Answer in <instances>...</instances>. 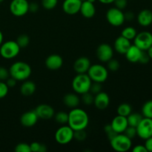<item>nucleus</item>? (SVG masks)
<instances>
[{"label":"nucleus","mask_w":152,"mask_h":152,"mask_svg":"<svg viewBox=\"0 0 152 152\" xmlns=\"http://www.w3.org/2000/svg\"><path fill=\"white\" fill-rule=\"evenodd\" d=\"M120 62L117 59H114L112 58L108 62H107V69L111 71H113V72L118 71L120 69Z\"/></svg>","instance_id":"35"},{"label":"nucleus","mask_w":152,"mask_h":152,"mask_svg":"<svg viewBox=\"0 0 152 152\" xmlns=\"http://www.w3.org/2000/svg\"><path fill=\"white\" fill-rule=\"evenodd\" d=\"M87 74L92 82L103 83L108 77V70L100 64H94L91 65Z\"/></svg>","instance_id":"5"},{"label":"nucleus","mask_w":152,"mask_h":152,"mask_svg":"<svg viewBox=\"0 0 152 152\" xmlns=\"http://www.w3.org/2000/svg\"><path fill=\"white\" fill-rule=\"evenodd\" d=\"M3 39H4V36H3L2 32L0 31V46L3 43Z\"/></svg>","instance_id":"52"},{"label":"nucleus","mask_w":152,"mask_h":152,"mask_svg":"<svg viewBox=\"0 0 152 152\" xmlns=\"http://www.w3.org/2000/svg\"><path fill=\"white\" fill-rule=\"evenodd\" d=\"M10 77L9 69H7L5 67L0 66V81H6Z\"/></svg>","instance_id":"42"},{"label":"nucleus","mask_w":152,"mask_h":152,"mask_svg":"<svg viewBox=\"0 0 152 152\" xmlns=\"http://www.w3.org/2000/svg\"><path fill=\"white\" fill-rule=\"evenodd\" d=\"M31 152H45L47 151V146L45 144L38 142H34L30 144Z\"/></svg>","instance_id":"33"},{"label":"nucleus","mask_w":152,"mask_h":152,"mask_svg":"<svg viewBox=\"0 0 152 152\" xmlns=\"http://www.w3.org/2000/svg\"><path fill=\"white\" fill-rule=\"evenodd\" d=\"M90 59L86 56H80L74 63V70L77 74H87L91 67Z\"/></svg>","instance_id":"17"},{"label":"nucleus","mask_w":152,"mask_h":152,"mask_svg":"<svg viewBox=\"0 0 152 152\" xmlns=\"http://www.w3.org/2000/svg\"><path fill=\"white\" fill-rule=\"evenodd\" d=\"M142 115L145 118L152 119V100L147 101L142 107Z\"/></svg>","instance_id":"30"},{"label":"nucleus","mask_w":152,"mask_h":152,"mask_svg":"<svg viewBox=\"0 0 152 152\" xmlns=\"http://www.w3.org/2000/svg\"><path fill=\"white\" fill-rule=\"evenodd\" d=\"M45 66L50 71H57L63 65V59L59 54H50L46 58Z\"/></svg>","instance_id":"16"},{"label":"nucleus","mask_w":152,"mask_h":152,"mask_svg":"<svg viewBox=\"0 0 152 152\" xmlns=\"http://www.w3.org/2000/svg\"><path fill=\"white\" fill-rule=\"evenodd\" d=\"M111 126L114 130V132H117V134L123 133L126 128L129 126L127 117L120 115L116 116L111 121Z\"/></svg>","instance_id":"19"},{"label":"nucleus","mask_w":152,"mask_h":152,"mask_svg":"<svg viewBox=\"0 0 152 152\" xmlns=\"http://www.w3.org/2000/svg\"><path fill=\"white\" fill-rule=\"evenodd\" d=\"M132 45L130 40L125 37L120 36L115 39L114 43V49L120 54H124L126 53L129 48Z\"/></svg>","instance_id":"20"},{"label":"nucleus","mask_w":152,"mask_h":152,"mask_svg":"<svg viewBox=\"0 0 152 152\" xmlns=\"http://www.w3.org/2000/svg\"><path fill=\"white\" fill-rule=\"evenodd\" d=\"M89 91L94 95L97 94L100 91H102V83H96V82H92Z\"/></svg>","instance_id":"37"},{"label":"nucleus","mask_w":152,"mask_h":152,"mask_svg":"<svg viewBox=\"0 0 152 152\" xmlns=\"http://www.w3.org/2000/svg\"><path fill=\"white\" fill-rule=\"evenodd\" d=\"M80 13L83 17L86 19H91L95 16V13H96V7H95L94 4L88 1H83Z\"/></svg>","instance_id":"21"},{"label":"nucleus","mask_w":152,"mask_h":152,"mask_svg":"<svg viewBox=\"0 0 152 152\" xmlns=\"http://www.w3.org/2000/svg\"><path fill=\"white\" fill-rule=\"evenodd\" d=\"M97 59L102 62H107L114 56V49L108 43H102L97 47L96 50Z\"/></svg>","instance_id":"12"},{"label":"nucleus","mask_w":152,"mask_h":152,"mask_svg":"<svg viewBox=\"0 0 152 152\" xmlns=\"http://www.w3.org/2000/svg\"><path fill=\"white\" fill-rule=\"evenodd\" d=\"M104 131H105V134H107V137H108V140H109V141L111 140H112L113 138L114 137L116 136V135L117 134V133L116 132H114V129H112V127H111V124H108V125H106V126L104 127Z\"/></svg>","instance_id":"41"},{"label":"nucleus","mask_w":152,"mask_h":152,"mask_svg":"<svg viewBox=\"0 0 152 152\" xmlns=\"http://www.w3.org/2000/svg\"><path fill=\"white\" fill-rule=\"evenodd\" d=\"M20 47L16 41L10 40L3 42L0 46V55L6 59H12L16 57L20 52Z\"/></svg>","instance_id":"6"},{"label":"nucleus","mask_w":152,"mask_h":152,"mask_svg":"<svg viewBox=\"0 0 152 152\" xmlns=\"http://www.w3.org/2000/svg\"><path fill=\"white\" fill-rule=\"evenodd\" d=\"M55 121L60 125H67L68 122V114L64 111H59L53 116Z\"/></svg>","instance_id":"29"},{"label":"nucleus","mask_w":152,"mask_h":152,"mask_svg":"<svg viewBox=\"0 0 152 152\" xmlns=\"http://www.w3.org/2000/svg\"><path fill=\"white\" fill-rule=\"evenodd\" d=\"M124 16L126 21H132L135 17L134 13L132 11H128L126 13H124Z\"/></svg>","instance_id":"49"},{"label":"nucleus","mask_w":152,"mask_h":152,"mask_svg":"<svg viewBox=\"0 0 152 152\" xmlns=\"http://www.w3.org/2000/svg\"><path fill=\"white\" fill-rule=\"evenodd\" d=\"M81 4V0H65L62 3V10L66 14L75 15L80 12Z\"/></svg>","instance_id":"14"},{"label":"nucleus","mask_w":152,"mask_h":152,"mask_svg":"<svg viewBox=\"0 0 152 152\" xmlns=\"http://www.w3.org/2000/svg\"><path fill=\"white\" fill-rule=\"evenodd\" d=\"M74 131L68 124L62 125L55 132V140L60 145H66L74 140Z\"/></svg>","instance_id":"7"},{"label":"nucleus","mask_w":152,"mask_h":152,"mask_svg":"<svg viewBox=\"0 0 152 152\" xmlns=\"http://www.w3.org/2000/svg\"><path fill=\"white\" fill-rule=\"evenodd\" d=\"M86 138H87V133L86 132V129L74 131V139H75L78 142L85 141L86 140Z\"/></svg>","instance_id":"36"},{"label":"nucleus","mask_w":152,"mask_h":152,"mask_svg":"<svg viewBox=\"0 0 152 152\" xmlns=\"http://www.w3.org/2000/svg\"><path fill=\"white\" fill-rule=\"evenodd\" d=\"M146 148L148 152H152V137L148 138L147 140H145V145H144Z\"/></svg>","instance_id":"48"},{"label":"nucleus","mask_w":152,"mask_h":152,"mask_svg":"<svg viewBox=\"0 0 152 152\" xmlns=\"http://www.w3.org/2000/svg\"><path fill=\"white\" fill-rule=\"evenodd\" d=\"M39 117L36 113L35 110L26 111L23 113L20 117V123L24 127H33L38 122Z\"/></svg>","instance_id":"15"},{"label":"nucleus","mask_w":152,"mask_h":152,"mask_svg":"<svg viewBox=\"0 0 152 152\" xmlns=\"http://www.w3.org/2000/svg\"><path fill=\"white\" fill-rule=\"evenodd\" d=\"M143 118V116L138 113H131L129 116L127 117V121L128 124L130 126H133V127L136 128L138 126L142 119Z\"/></svg>","instance_id":"26"},{"label":"nucleus","mask_w":152,"mask_h":152,"mask_svg":"<svg viewBox=\"0 0 152 152\" xmlns=\"http://www.w3.org/2000/svg\"><path fill=\"white\" fill-rule=\"evenodd\" d=\"M37 89V86L35 83L31 80H25L20 86L21 94L25 96H29L34 94Z\"/></svg>","instance_id":"25"},{"label":"nucleus","mask_w":152,"mask_h":152,"mask_svg":"<svg viewBox=\"0 0 152 152\" xmlns=\"http://www.w3.org/2000/svg\"><path fill=\"white\" fill-rule=\"evenodd\" d=\"M58 4V0H42V6L45 10H50L56 7Z\"/></svg>","instance_id":"34"},{"label":"nucleus","mask_w":152,"mask_h":152,"mask_svg":"<svg viewBox=\"0 0 152 152\" xmlns=\"http://www.w3.org/2000/svg\"><path fill=\"white\" fill-rule=\"evenodd\" d=\"M111 148L117 152H126L132 148V139L128 137L123 133L117 134L112 140H110Z\"/></svg>","instance_id":"4"},{"label":"nucleus","mask_w":152,"mask_h":152,"mask_svg":"<svg viewBox=\"0 0 152 152\" xmlns=\"http://www.w3.org/2000/svg\"><path fill=\"white\" fill-rule=\"evenodd\" d=\"M132 112V108L130 104L123 102L119 105V106L117 108V115L123 116V117H127Z\"/></svg>","instance_id":"27"},{"label":"nucleus","mask_w":152,"mask_h":152,"mask_svg":"<svg viewBox=\"0 0 152 152\" xmlns=\"http://www.w3.org/2000/svg\"><path fill=\"white\" fill-rule=\"evenodd\" d=\"M110 104V97L108 94L105 92L100 91L97 94L94 95V105H95L97 109L105 110L109 106Z\"/></svg>","instance_id":"18"},{"label":"nucleus","mask_w":152,"mask_h":152,"mask_svg":"<svg viewBox=\"0 0 152 152\" xmlns=\"http://www.w3.org/2000/svg\"><path fill=\"white\" fill-rule=\"evenodd\" d=\"M35 111L39 119L42 120H50L55 114L53 108L48 104H40L36 108Z\"/></svg>","instance_id":"13"},{"label":"nucleus","mask_w":152,"mask_h":152,"mask_svg":"<svg viewBox=\"0 0 152 152\" xmlns=\"http://www.w3.org/2000/svg\"><path fill=\"white\" fill-rule=\"evenodd\" d=\"M82 1V2H83V1H87V0H81Z\"/></svg>","instance_id":"55"},{"label":"nucleus","mask_w":152,"mask_h":152,"mask_svg":"<svg viewBox=\"0 0 152 152\" xmlns=\"http://www.w3.org/2000/svg\"><path fill=\"white\" fill-rule=\"evenodd\" d=\"M81 100L85 105H91L94 104V95L92 94L90 91L81 94Z\"/></svg>","instance_id":"32"},{"label":"nucleus","mask_w":152,"mask_h":152,"mask_svg":"<svg viewBox=\"0 0 152 152\" xmlns=\"http://www.w3.org/2000/svg\"><path fill=\"white\" fill-rule=\"evenodd\" d=\"M88 123V114L83 109L77 107L71 109L68 113V125L74 131L86 129Z\"/></svg>","instance_id":"1"},{"label":"nucleus","mask_w":152,"mask_h":152,"mask_svg":"<svg viewBox=\"0 0 152 152\" xmlns=\"http://www.w3.org/2000/svg\"><path fill=\"white\" fill-rule=\"evenodd\" d=\"M105 17L108 23L114 27L121 26L126 22L123 11L116 7L108 9L106 12Z\"/></svg>","instance_id":"8"},{"label":"nucleus","mask_w":152,"mask_h":152,"mask_svg":"<svg viewBox=\"0 0 152 152\" xmlns=\"http://www.w3.org/2000/svg\"><path fill=\"white\" fill-rule=\"evenodd\" d=\"M39 7V6L38 3L37 2L29 3V12H31V13H36V12L38 11Z\"/></svg>","instance_id":"47"},{"label":"nucleus","mask_w":152,"mask_h":152,"mask_svg":"<svg viewBox=\"0 0 152 152\" xmlns=\"http://www.w3.org/2000/svg\"><path fill=\"white\" fill-rule=\"evenodd\" d=\"M113 3L114 4V7L123 10L127 6L128 0H114Z\"/></svg>","instance_id":"43"},{"label":"nucleus","mask_w":152,"mask_h":152,"mask_svg":"<svg viewBox=\"0 0 152 152\" xmlns=\"http://www.w3.org/2000/svg\"><path fill=\"white\" fill-rule=\"evenodd\" d=\"M9 7L13 16L22 17L29 12V2L28 0H12Z\"/></svg>","instance_id":"9"},{"label":"nucleus","mask_w":152,"mask_h":152,"mask_svg":"<svg viewBox=\"0 0 152 152\" xmlns=\"http://www.w3.org/2000/svg\"><path fill=\"white\" fill-rule=\"evenodd\" d=\"M142 51V50L137 47L136 45H132L129 50L125 53V56L129 62H132V63H137V62H139Z\"/></svg>","instance_id":"23"},{"label":"nucleus","mask_w":152,"mask_h":152,"mask_svg":"<svg viewBox=\"0 0 152 152\" xmlns=\"http://www.w3.org/2000/svg\"><path fill=\"white\" fill-rule=\"evenodd\" d=\"M9 88L4 81H0V99H3L7 95Z\"/></svg>","instance_id":"39"},{"label":"nucleus","mask_w":152,"mask_h":152,"mask_svg":"<svg viewBox=\"0 0 152 152\" xmlns=\"http://www.w3.org/2000/svg\"><path fill=\"white\" fill-rule=\"evenodd\" d=\"M123 134H126L128 137L132 140L137 136V129L135 127H133V126H129L126 128V130L124 131Z\"/></svg>","instance_id":"40"},{"label":"nucleus","mask_w":152,"mask_h":152,"mask_svg":"<svg viewBox=\"0 0 152 152\" xmlns=\"http://www.w3.org/2000/svg\"><path fill=\"white\" fill-rule=\"evenodd\" d=\"M4 0H0V3H1V2H3V1H4Z\"/></svg>","instance_id":"54"},{"label":"nucleus","mask_w":152,"mask_h":152,"mask_svg":"<svg viewBox=\"0 0 152 152\" xmlns=\"http://www.w3.org/2000/svg\"><path fill=\"white\" fill-rule=\"evenodd\" d=\"M9 73L10 77H13L17 81H25L31 77L32 69L27 62L18 61L10 65Z\"/></svg>","instance_id":"2"},{"label":"nucleus","mask_w":152,"mask_h":152,"mask_svg":"<svg viewBox=\"0 0 152 152\" xmlns=\"http://www.w3.org/2000/svg\"><path fill=\"white\" fill-rule=\"evenodd\" d=\"M145 51L147 52V53L148 54V56H149L150 59H152V46H151V47L149 48L147 50H145Z\"/></svg>","instance_id":"51"},{"label":"nucleus","mask_w":152,"mask_h":152,"mask_svg":"<svg viewBox=\"0 0 152 152\" xmlns=\"http://www.w3.org/2000/svg\"><path fill=\"white\" fill-rule=\"evenodd\" d=\"M14 150L16 152H31L30 144L25 143V142H20L17 144Z\"/></svg>","instance_id":"38"},{"label":"nucleus","mask_w":152,"mask_h":152,"mask_svg":"<svg viewBox=\"0 0 152 152\" xmlns=\"http://www.w3.org/2000/svg\"><path fill=\"white\" fill-rule=\"evenodd\" d=\"M98 1H99L100 3H102V4H109L114 2V0H98Z\"/></svg>","instance_id":"50"},{"label":"nucleus","mask_w":152,"mask_h":152,"mask_svg":"<svg viewBox=\"0 0 152 152\" xmlns=\"http://www.w3.org/2000/svg\"><path fill=\"white\" fill-rule=\"evenodd\" d=\"M150 59H150L149 56H148V54L147 53V52L145 51V50H142V53H141L140 58V60H139L140 63L145 65V64H148V62H149Z\"/></svg>","instance_id":"44"},{"label":"nucleus","mask_w":152,"mask_h":152,"mask_svg":"<svg viewBox=\"0 0 152 152\" xmlns=\"http://www.w3.org/2000/svg\"><path fill=\"white\" fill-rule=\"evenodd\" d=\"M81 99L77 93H68L64 96L63 102L68 108L73 109L79 107Z\"/></svg>","instance_id":"22"},{"label":"nucleus","mask_w":152,"mask_h":152,"mask_svg":"<svg viewBox=\"0 0 152 152\" xmlns=\"http://www.w3.org/2000/svg\"><path fill=\"white\" fill-rule=\"evenodd\" d=\"M137 34V32L136 29L134 28L132 26H129L125 28L122 31L121 36L131 41V40H133L135 38Z\"/></svg>","instance_id":"28"},{"label":"nucleus","mask_w":152,"mask_h":152,"mask_svg":"<svg viewBox=\"0 0 152 152\" xmlns=\"http://www.w3.org/2000/svg\"><path fill=\"white\" fill-rule=\"evenodd\" d=\"M92 81L87 74H77L72 80V88L77 94L89 91Z\"/></svg>","instance_id":"3"},{"label":"nucleus","mask_w":152,"mask_h":152,"mask_svg":"<svg viewBox=\"0 0 152 152\" xmlns=\"http://www.w3.org/2000/svg\"><path fill=\"white\" fill-rule=\"evenodd\" d=\"M134 45L142 50H147L152 46V34L149 31H142L137 34L134 39Z\"/></svg>","instance_id":"10"},{"label":"nucleus","mask_w":152,"mask_h":152,"mask_svg":"<svg viewBox=\"0 0 152 152\" xmlns=\"http://www.w3.org/2000/svg\"><path fill=\"white\" fill-rule=\"evenodd\" d=\"M137 136L142 140H147L152 137V119L143 117L136 127Z\"/></svg>","instance_id":"11"},{"label":"nucleus","mask_w":152,"mask_h":152,"mask_svg":"<svg viewBox=\"0 0 152 152\" xmlns=\"http://www.w3.org/2000/svg\"><path fill=\"white\" fill-rule=\"evenodd\" d=\"M87 1H90V2H91V3H94L96 0H87Z\"/></svg>","instance_id":"53"},{"label":"nucleus","mask_w":152,"mask_h":152,"mask_svg":"<svg viewBox=\"0 0 152 152\" xmlns=\"http://www.w3.org/2000/svg\"><path fill=\"white\" fill-rule=\"evenodd\" d=\"M6 84L8 86L9 88H12L15 87L16 86V83H17V80H15L14 78L11 77H9L6 80Z\"/></svg>","instance_id":"45"},{"label":"nucleus","mask_w":152,"mask_h":152,"mask_svg":"<svg viewBox=\"0 0 152 152\" xmlns=\"http://www.w3.org/2000/svg\"><path fill=\"white\" fill-rule=\"evenodd\" d=\"M137 22L142 27H148L152 24V11L143 9L137 15Z\"/></svg>","instance_id":"24"},{"label":"nucleus","mask_w":152,"mask_h":152,"mask_svg":"<svg viewBox=\"0 0 152 152\" xmlns=\"http://www.w3.org/2000/svg\"><path fill=\"white\" fill-rule=\"evenodd\" d=\"M133 152H148L144 145H137L132 148Z\"/></svg>","instance_id":"46"},{"label":"nucleus","mask_w":152,"mask_h":152,"mask_svg":"<svg viewBox=\"0 0 152 152\" xmlns=\"http://www.w3.org/2000/svg\"><path fill=\"white\" fill-rule=\"evenodd\" d=\"M16 42L19 45L20 48H25L28 47L29 45L30 37L27 34H21L16 39Z\"/></svg>","instance_id":"31"}]
</instances>
